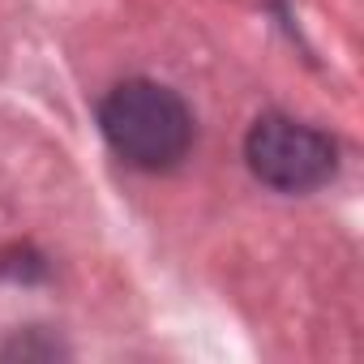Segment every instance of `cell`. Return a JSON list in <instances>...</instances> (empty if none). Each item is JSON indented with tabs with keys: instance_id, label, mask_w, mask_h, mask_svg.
<instances>
[{
	"instance_id": "6da1fadb",
	"label": "cell",
	"mask_w": 364,
	"mask_h": 364,
	"mask_svg": "<svg viewBox=\"0 0 364 364\" xmlns=\"http://www.w3.org/2000/svg\"><path fill=\"white\" fill-rule=\"evenodd\" d=\"M99 124L107 146L141 171H171L193 146V112L176 90L129 77L99 103Z\"/></svg>"
},
{
	"instance_id": "7a4b0ae2",
	"label": "cell",
	"mask_w": 364,
	"mask_h": 364,
	"mask_svg": "<svg viewBox=\"0 0 364 364\" xmlns=\"http://www.w3.org/2000/svg\"><path fill=\"white\" fill-rule=\"evenodd\" d=\"M249 171L274 193H313L338 167V146L291 116H262L245 137Z\"/></svg>"
}]
</instances>
